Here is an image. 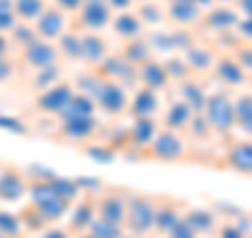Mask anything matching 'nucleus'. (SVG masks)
<instances>
[{
    "label": "nucleus",
    "mask_w": 252,
    "mask_h": 238,
    "mask_svg": "<svg viewBox=\"0 0 252 238\" xmlns=\"http://www.w3.org/2000/svg\"><path fill=\"white\" fill-rule=\"evenodd\" d=\"M93 101L99 104V108L107 114H122L128 108V95H126L124 86L116 80H101L97 91L93 95Z\"/></svg>",
    "instance_id": "39448f33"
},
{
    "label": "nucleus",
    "mask_w": 252,
    "mask_h": 238,
    "mask_svg": "<svg viewBox=\"0 0 252 238\" xmlns=\"http://www.w3.org/2000/svg\"><path fill=\"white\" fill-rule=\"evenodd\" d=\"M55 82H59L57 66H49V68L38 70V76H36V86L38 89H49V86L55 84Z\"/></svg>",
    "instance_id": "e433bc0d"
},
{
    "label": "nucleus",
    "mask_w": 252,
    "mask_h": 238,
    "mask_svg": "<svg viewBox=\"0 0 252 238\" xmlns=\"http://www.w3.org/2000/svg\"><path fill=\"white\" fill-rule=\"evenodd\" d=\"M101 72H103L107 78L105 80H126V78H135V66H130L122 55H114V57H105L101 61Z\"/></svg>",
    "instance_id": "dca6fc26"
},
{
    "label": "nucleus",
    "mask_w": 252,
    "mask_h": 238,
    "mask_svg": "<svg viewBox=\"0 0 252 238\" xmlns=\"http://www.w3.org/2000/svg\"><path fill=\"white\" fill-rule=\"evenodd\" d=\"M219 238H246V234H244V230H240L238 226H223Z\"/></svg>",
    "instance_id": "c03bdc74"
},
{
    "label": "nucleus",
    "mask_w": 252,
    "mask_h": 238,
    "mask_svg": "<svg viewBox=\"0 0 252 238\" xmlns=\"http://www.w3.org/2000/svg\"><path fill=\"white\" fill-rule=\"evenodd\" d=\"M183 61L187 63V68L191 72H206V70L212 68L215 63V57L208 49H202V46H187L185 49V55H183Z\"/></svg>",
    "instance_id": "4be33fe9"
},
{
    "label": "nucleus",
    "mask_w": 252,
    "mask_h": 238,
    "mask_svg": "<svg viewBox=\"0 0 252 238\" xmlns=\"http://www.w3.org/2000/svg\"><path fill=\"white\" fill-rule=\"evenodd\" d=\"M202 116L212 131L217 133H227L235 126V108L233 101L227 97V93H212L206 97Z\"/></svg>",
    "instance_id": "f03ea898"
},
{
    "label": "nucleus",
    "mask_w": 252,
    "mask_h": 238,
    "mask_svg": "<svg viewBox=\"0 0 252 238\" xmlns=\"http://www.w3.org/2000/svg\"><path fill=\"white\" fill-rule=\"evenodd\" d=\"M80 21L84 28H89L91 32L101 30L109 23V4L107 0H84L80 6Z\"/></svg>",
    "instance_id": "1a4fd4ad"
},
{
    "label": "nucleus",
    "mask_w": 252,
    "mask_h": 238,
    "mask_svg": "<svg viewBox=\"0 0 252 238\" xmlns=\"http://www.w3.org/2000/svg\"><path fill=\"white\" fill-rule=\"evenodd\" d=\"M235 108V124L244 133L252 135V95H242L233 104Z\"/></svg>",
    "instance_id": "c85d7f7f"
},
{
    "label": "nucleus",
    "mask_w": 252,
    "mask_h": 238,
    "mask_svg": "<svg viewBox=\"0 0 252 238\" xmlns=\"http://www.w3.org/2000/svg\"><path fill=\"white\" fill-rule=\"evenodd\" d=\"M84 0H57V4H59V11H76V9H80Z\"/></svg>",
    "instance_id": "de8ad7c7"
},
{
    "label": "nucleus",
    "mask_w": 252,
    "mask_h": 238,
    "mask_svg": "<svg viewBox=\"0 0 252 238\" xmlns=\"http://www.w3.org/2000/svg\"><path fill=\"white\" fill-rule=\"evenodd\" d=\"M141 15H143V21H149V23H158L162 19V11L152 4H145L143 9H141Z\"/></svg>",
    "instance_id": "37998d69"
},
{
    "label": "nucleus",
    "mask_w": 252,
    "mask_h": 238,
    "mask_svg": "<svg viewBox=\"0 0 252 238\" xmlns=\"http://www.w3.org/2000/svg\"><path fill=\"white\" fill-rule=\"evenodd\" d=\"M154 219H156V207L149 198L132 196L130 200H126L124 224L128 226L132 234H137V236L147 234L154 228Z\"/></svg>",
    "instance_id": "7ed1b4c3"
},
{
    "label": "nucleus",
    "mask_w": 252,
    "mask_h": 238,
    "mask_svg": "<svg viewBox=\"0 0 252 238\" xmlns=\"http://www.w3.org/2000/svg\"><path fill=\"white\" fill-rule=\"evenodd\" d=\"M183 219L195 230V232H210V230L215 228V217H212L208 211H202V209L189 211L187 217H183Z\"/></svg>",
    "instance_id": "72a5a7b5"
},
{
    "label": "nucleus",
    "mask_w": 252,
    "mask_h": 238,
    "mask_svg": "<svg viewBox=\"0 0 252 238\" xmlns=\"http://www.w3.org/2000/svg\"><path fill=\"white\" fill-rule=\"evenodd\" d=\"M6 51H9V36L0 32V57L6 55Z\"/></svg>",
    "instance_id": "864d4df0"
},
{
    "label": "nucleus",
    "mask_w": 252,
    "mask_h": 238,
    "mask_svg": "<svg viewBox=\"0 0 252 238\" xmlns=\"http://www.w3.org/2000/svg\"><path fill=\"white\" fill-rule=\"evenodd\" d=\"M223 2H227V0H223Z\"/></svg>",
    "instance_id": "13d9d810"
},
{
    "label": "nucleus",
    "mask_w": 252,
    "mask_h": 238,
    "mask_svg": "<svg viewBox=\"0 0 252 238\" xmlns=\"http://www.w3.org/2000/svg\"><path fill=\"white\" fill-rule=\"evenodd\" d=\"M97 217V207H94V200L91 198H84V200L76 202V207L72 211V219H69V228L76 230V232H84L89 230L91 221Z\"/></svg>",
    "instance_id": "6ab92c4d"
},
{
    "label": "nucleus",
    "mask_w": 252,
    "mask_h": 238,
    "mask_svg": "<svg viewBox=\"0 0 252 238\" xmlns=\"http://www.w3.org/2000/svg\"><path fill=\"white\" fill-rule=\"evenodd\" d=\"M0 129H2V131H9V133H15V135L28 131L26 124H23L19 118H15V116H4V114H0Z\"/></svg>",
    "instance_id": "58836bf2"
},
{
    "label": "nucleus",
    "mask_w": 252,
    "mask_h": 238,
    "mask_svg": "<svg viewBox=\"0 0 252 238\" xmlns=\"http://www.w3.org/2000/svg\"><path fill=\"white\" fill-rule=\"evenodd\" d=\"M9 38L15 42H19V46L23 49L28 42H32L36 38V32H34V28H28L26 23H17V26L9 32Z\"/></svg>",
    "instance_id": "c9c22d12"
},
{
    "label": "nucleus",
    "mask_w": 252,
    "mask_h": 238,
    "mask_svg": "<svg viewBox=\"0 0 252 238\" xmlns=\"http://www.w3.org/2000/svg\"><path fill=\"white\" fill-rule=\"evenodd\" d=\"M225 164L235 173L252 177V141H238L225 154Z\"/></svg>",
    "instance_id": "9d476101"
},
{
    "label": "nucleus",
    "mask_w": 252,
    "mask_h": 238,
    "mask_svg": "<svg viewBox=\"0 0 252 238\" xmlns=\"http://www.w3.org/2000/svg\"><path fill=\"white\" fill-rule=\"evenodd\" d=\"M89 234L94 238H120L122 236V226L112 224L107 219H101V217H94L89 226Z\"/></svg>",
    "instance_id": "473e14b6"
},
{
    "label": "nucleus",
    "mask_w": 252,
    "mask_h": 238,
    "mask_svg": "<svg viewBox=\"0 0 252 238\" xmlns=\"http://www.w3.org/2000/svg\"><path fill=\"white\" fill-rule=\"evenodd\" d=\"M13 11H15V15H17V19L36 21L38 17H40V13L44 11V2L42 0H15Z\"/></svg>",
    "instance_id": "c756f323"
},
{
    "label": "nucleus",
    "mask_w": 252,
    "mask_h": 238,
    "mask_svg": "<svg viewBox=\"0 0 252 238\" xmlns=\"http://www.w3.org/2000/svg\"><path fill=\"white\" fill-rule=\"evenodd\" d=\"M189 129H191V133L195 135V137H206L208 131H210V126L206 122V118H204L202 114H193V118L189 120Z\"/></svg>",
    "instance_id": "ea45409f"
},
{
    "label": "nucleus",
    "mask_w": 252,
    "mask_h": 238,
    "mask_svg": "<svg viewBox=\"0 0 252 238\" xmlns=\"http://www.w3.org/2000/svg\"><path fill=\"white\" fill-rule=\"evenodd\" d=\"M74 93L76 91L67 82H55L49 89H42V93L36 97V108L40 110V112L59 116V112L67 106V101L72 99Z\"/></svg>",
    "instance_id": "0eeeda50"
},
{
    "label": "nucleus",
    "mask_w": 252,
    "mask_h": 238,
    "mask_svg": "<svg viewBox=\"0 0 252 238\" xmlns=\"http://www.w3.org/2000/svg\"><path fill=\"white\" fill-rule=\"evenodd\" d=\"M242 13L246 15V19H252V0H238Z\"/></svg>",
    "instance_id": "603ef678"
},
{
    "label": "nucleus",
    "mask_w": 252,
    "mask_h": 238,
    "mask_svg": "<svg viewBox=\"0 0 252 238\" xmlns=\"http://www.w3.org/2000/svg\"><path fill=\"white\" fill-rule=\"evenodd\" d=\"M94 114V101L84 93H74L67 106L59 112V118H74V116H91Z\"/></svg>",
    "instance_id": "5701e85b"
},
{
    "label": "nucleus",
    "mask_w": 252,
    "mask_h": 238,
    "mask_svg": "<svg viewBox=\"0 0 252 238\" xmlns=\"http://www.w3.org/2000/svg\"><path fill=\"white\" fill-rule=\"evenodd\" d=\"M40 238H69L65 230H59V228H51V230H44Z\"/></svg>",
    "instance_id": "8fccbe9b"
},
{
    "label": "nucleus",
    "mask_w": 252,
    "mask_h": 238,
    "mask_svg": "<svg viewBox=\"0 0 252 238\" xmlns=\"http://www.w3.org/2000/svg\"><path fill=\"white\" fill-rule=\"evenodd\" d=\"M181 95H183V101L193 110L195 114H202V110H204V104H206V97H208V95L204 93V89H202L198 82L185 80L183 84H181Z\"/></svg>",
    "instance_id": "bb28decb"
},
{
    "label": "nucleus",
    "mask_w": 252,
    "mask_h": 238,
    "mask_svg": "<svg viewBox=\"0 0 252 238\" xmlns=\"http://www.w3.org/2000/svg\"><path fill=\"white\" fill-rule=\"evenodd\" d=\"M158 110V95L156 91L147 89V86H143V89H139L135 99L130 101V114L135 118H154Z\"/></svg>",
    "instance_id": "f3484780"
},
{
    "label": "nucleus",
    "mask_w": 252,
    "mask_h": 238,
    "mask_svg": "<svg viewBox=\"0 0 252 238\" xmlns=\"http://www.w3.org/2000/svg\"><path fill=\"white\" fill-rule=\"evenodd\" d=\"M11 74H13V63L6 59V55H2V57H0V82L9 80Z\"/></svg>",
    "instance_id": "a18cd8bd"
},
{
    "label": "nucleus",
    "mask_w": 252,
    "mask_h": 238,
    "mask_svg": "<svg viewBox=\"0 0 252 238\" xmlns=\"http://www.w3.org/2000/svg\"><path fill=\"white\" fill-rule=\"evenodd\" d=\"M238 15L233 11L225 9V6H220V9H212L206 17V26L212 28V30H219V32H225L229 28H235L238 26Z\"/></svg>",
    "instance_id": "cd10ccee"
},
{
    "label": "nucleus",
    "mask_w": 252,
    "mask_h": 238,
    "mask_svg": "<svg viewBox=\"0 0 252 238\" xmlns=\"http://www.w3.org/2000/svg\"><path fill=\"white\" fill-rule=\"evenodd\" d=\"M114 32L124 40H135V38L141 36L143 32V23L137 15L132 13H120L118 17L114 19Z\"/></svg>",
    "instance_id": "412c9836"
},
{
    "label": "nucleus",
    "mask_w": 252,
    "mask_h": 238,
    "mask_svg": "<svg viewBox=\"0 0 252 238\" xmlns=\"http://www.w3.org/2000/svg\"><path fill=\"white\" fill-rule=\"evenodd\" d=\"M238 30L242 32V36L246 38V40H252V19L238 21Z\"/></svg>",
    "instance_id": "09e8293b"
},
{
    "label": "nucleus",
    "mask_w": 252,
    "mask_h": 238,
    "mask_svg": "<svg viewBox=\"0 0 252 238\" xmlns=\"http://www.w3.org/2000/svg\"><path fill=\"white\" fill-rule=\"evenodd\" d=\"M168 234H170V238H198V232H195L185 219H179L177 224L170 228Z\"/></svg>",
    "instance_id": "4c0bfd02"
},
{
    "label": "nucleus",
    "mask_w": 252,
    "mask_h": 238,
    "mask_svg": "<svg viewBox=\"0 0 252 238\" xmlns=\"http://www.w3.org/2000/svg\"><path fill=\"white\" fill-rule=\"evenodd\" d=\"M181 217H179V211L175 204H162V207L156 209V219H154V228H158L160 232L168 234L170 228L177 224Z\"/></svg>",
    "instance_id": "7c9ffc66"
},
{
    "label": "nucleus",
    "mask_w": 252,
    "mask_h": 238,
    "mask_svg": "<svg viewBox=\"0 0 252 238\" xmlns=\"http://www.w3.org/2000/svg\"><path fill=\"white\" fill-rule=\"evenodd\" d=\"M97 129V120H94V114L91 116H74V118H61V133L65 135L67 139H86L91 137Z\"/></svg>",
    "instance_id": "f8f14e48"
},
{
    "label": "nucleus",
    "mask_w": 252,
    "mask_h": 238,
    "mask_svg": "<svg viewBox=\"0 0 252 238\" xmlns=\"http://www.w3.org/2000/svg\"><path fill=\"white\" fill-rule=\"evenodd\" d=\"M185 154V144L177 131L162 129L149 144V156L160 162H175Z\"/></svg>",
    "instance_id": "20e7f679"
},
{
    "label": "nucleus",
    "mask_w": 252,
    "mask_h": 238,
    "mask_svg": "<svg viewBox=\"0 0 252 238\" xmlns=\"http://www.w3.org/2000/svg\"><path fill=\"white\" fill-rule=\"evenodd\" d=\"M97 207V217L101 219H107L112 224L122 226L124 224V215H126V200L120 194H105L103 198L99 200Z\"/></svg>",
    "instance_id": "ddd939ff"
},
{
    "label": "nucleus",
    "mask_w": 252,
    "mask_h": 238,
    "mask_svg": "<svg viewBox=\"0 0 252 238\" xmlns=\"http://www.w3.org/2000/svg\"><path fill=\"white\" fill-rule=\"evenodd\" d=\"M137 76H139V80L143 82V86H147V89H152V91L164 89V86L168 84V80H170V76L166 72V68H164V63L154 61V59H147L145 63H141Z\"/></svg>",
    "instance_id": "9b49d317"
},
{
    "label": "nucleus",
    "mask_w": 252,
    "mask_h": 238,
    "mask_svg": "<svg viewBox=\"0 0 252 238\" xmlns=\"http://www.w3.org/2000/svg\"><path fill=\"white\" fill-rule=\"evenodd\" d=\"M36 36L44 38V40H57V38L65 32V15L59 9H44L40 17L36 19Z\"/></svg>",
    "instance_id": "6e6552de"
},
{
    "label": "nucleus",
    "mask_w": 252,
    "mask_h": 238,
    "mask_svg": "<svg viewBox=\"0 0 252 238\" xmlns=\"http://www.w3.org/2000/svg\"><path fill=\"white\" fill-rule=\"evenodd\" d=\"M149 51H152V46L149 42H145L143 38H135V40H126V46H124V53L122 57L130 63V66L139 68L141 63H145L149 59Z\"/></svg>",
    "instance_id": "a878e982"
},
{
    "label": "nucleus",
    "mask_w": 252,
    "mask_h": 238,
    "mask_svg": "<svg viewBox=\"0 0 252 238\" xmlns=\"http://www.w3.org/2000/svg\"><path fill=\"white\" fill-rule=\"evenodd\" d=\"M80 44H82V59L89 63H101L107 57V44L99 34H82L80 36Z\"/></svg>",
    "instance_id": "a211bd4d"
},
{
    "label": "nucleus",
    "mask_w": 252,
    "mask_h": 238,
    "mask_svg": "<svg viewBox=\"0 0 252 238\" xmlns=\"http://www.w3.org/2000/svg\"><path fill=\"white\" fill-rule=\"evenodd\" d=\"M59 40V55H65L69 59H82V44H80V36L72 34V32H63L57 38Z\"/></svg>",
    "instance_id": "2f4dec72"
},
{
    "label": "nucleus",
    "mask_w": 252,
    "mask_h": 238,
    "mask_svg": "<svg viewBox=\"0 0 252 238\" xmlns=\"http://www.w3.org/2000/svg\"><path fill=\"white\" fill-rule=\"evenodd\" d=\"M21 51H23V61H26L30 68H34L36 72L42 68L55 66V63H57V57H59L57 46H53L49 40L38 38V36L32 42H28Z\"/></svg>",
    "instance_id": "423d86ee"
},
{
    "label": "nucleus",
    "mask_w": 252,
    "mask_h": 238,
    "mask_svg": "<svg viewBox=\"0 0 252 238\" xmlns=\"http://www.w3.org/2000/svg\"><path fill=\"white\" fill-rule=\"evenodd\" d=\"M156 133H158V124L154 118H137L128 137L135 146H149L152 139L156 137Z\"/></svg>",
    "instance_id": "393cba45"
},
{
    "label": "nucleus",
    "mask_w": 252,
    "mask_h": 238,
    "mask_svg": "<svg viewBox=\"0 0 252 238\" xmlns=\"http://www.w3.org/2000/svg\"><path fill=\"white\" fill-rule=\"evenodd\" d=\"M233 59L244 68V72H252V44L240 46V49L235 51V57Z\"/></svg>",
    "instance_id": "a19ab883"
},
{
    "label": "nucleus",
    "mask_w": 252,
    "mask_h": 238,
    "mask_svg": "<svg viewBox=\"0 0 252 238\" xmlns=\"http://www.w3.org/2000/svg\"><path fill=\"white\" fill-rule=\"evenodd\" d=\"M17 26V15L13 9H0V32L9 34V32Z\"/></svg>",
    "instance_id": "79ce46f5"
},
{
    "label": "nucleus",
    "mask_w": 252,
    "mask_h": 238,
    "mask_svg": "<svg viewBox=\"0 0 252 238\" xmlns=\"http://www.w3.org/2000/svg\"><path fill=\"white\" fill-rule=\"evenodd\" d=\"M82 238H94V236H91V234H86V236H82Z\"/></svg>",
    "instance_id": "6e6d98bb"
},
{
    "label": "nucleus",
    "mask_w": 252,
    "mask_h": 238,
    "mask_svg": "<svg viewBox=\"0 0 252 238\" xmlns=\"http://www.w3.org/2000/svg\"><path fill=\"white\" fill-rule=\"evenodd\" d=\"M215 72H217V78H219L220 82L231 84V86L244 84V82L248 80V76H246V72H244V68L233 57H220L217 61V66H215Z\"/></svg>",
    "instance_id": "2eb2a0df"
},
{
    "label": "nucleus",
    "mask_w": 252,
    "mask_h": 238,
    "mask_svg": "<svg viewBox=\"0 0 252 238\" xmlns=\"http://www.w3.org/2000/svg\"><path fill=\"white\" fill-rule=\"evenodd\" d=\"M21 232V219L9 211H0V234L4 238H13Z\"/></svg>",
    "instance_id": "f704fd0d"
},
{
    "label": "nucleus",
    "mask_w": 252,
    "mask_h": 238,
    "mask_svg": "<svg viewBox=\"0 0 252 238\" xmlns=\"http://www.w3.org/2000/svg\"><path fill=\"white\" fill-rule=\"evenodd\" d=\"M191 2H193L195 6H206V4L212 2V0H191Z\"/></svg>",
    "instance_id": "5fc2aeb1"
},
{
    "label": "nucleus",
    "mask_w": 252,
    "mask_h": 238,
    "mask_svg": "<svg viewBox=\"0 0 252 238\" xmlns=\"http://www.w3.org/2000/svg\"><path fill=\"white\" fill-rule=\"evenodd\" d=\"M109 9H118V11H124L128 9V6L132 4V0H107Z\"/></svg>",
    "instance_id": "3c124183"
},
{
    "label": "nucleus",
    "mask_w": 252,
    "mask_h": 238,
    "mask_svg": "<svg viewBox=\"0 0 252 238\" xmlns=\"http://www.w3.org/2000/svg\"><path fill=\"white\" fill-rule=\"evenodd\" d=\"M193 114L195 112L185 104L183 99L175 101V104L168 108L166 116H164V124H166V129H170V131H181V129H185V126L189 124V120L193 118Z\"/></svg>",
    "instance_id": "aec40b11"
},
{
    "label": "nucleus",
    "mask_w": 252,
    "mask_h": 238,
    "mask_svg": "<svg viewBox=\"0 0 252 238\" xmlns=\"http://www.w3.org/2000/svg\"><path fill=\"white\" fill-rule=\"evenodd\" d=\"M28 194H30V200H32L30 204L44 217V221H57L65 215L67 209H69V202L55 192L51 179L32 181L30 188H28Z\"/></svg>",
    "instance_id": "f257e3e1"
},
{
    "label": "nucleus",
    "mask_w": 252,
    "mask_h": 238,
    "mask_svg": "<svg viewBox=\"0 0 252 238\" xmlns=\"http://www.w3.org/2000/svg\"><path fill=\"white\" fill-rule=\"evenodd\" d=\"M89 156H93V158H99V160H112V158H114V154H112V150H109V148H91L89 150Z\"/></svg>",
    "instance_id": "49530a36"
},
{
    "label": "nucleus",
    "mask_w": 252,
    "mask_h": 238,
    "mask_svg": "<svg viewBox=\"0 0 252 238\" xmlns=\"http://www.w3.org/2000/svg\"><path fill=\"white\" fill-rule=\"evenodd\" d=\"M168 13L172 21L181 23V26H189V23L200 19V6H195L191 0H172Z\"/></svg>",
    "instance_id": "b1692460"
},
{
    "label": "nucleus",
    "mask_w": 252,
    "mask_h": 238,
    "mask_svg": "<svg viewBox=\"0 0 252 238\" xmlns=\"http://www.w3.org/2000/svg\"><path fill=\"white\" fill-rule=\"evenodd\" d=\"M120 238H130V236H124V234H122V236H120Z\"/></svg>",
    "instance_id": "4d7b16f0"
},
{
    "label": "nucleus",
    "mask_w": 252,
    "mask_h": 238,
    "mask_svg": "<svg viewBox=\"0 0 252 238\" xmlns=\"http://www.w3.org/2000/svg\"><path fill=\"white\" fill-rule=\"evenodd\" d=\"M28 192V184L17 171L6 169L0 173V200H19Z\"/></svg>",
    "instance_id": "4468645a"
}]
</instances>
